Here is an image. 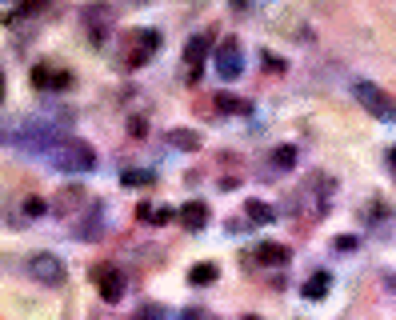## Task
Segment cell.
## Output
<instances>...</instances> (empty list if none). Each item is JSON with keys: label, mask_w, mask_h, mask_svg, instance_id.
<instances>
[{"label": "cell", "mask_w": 396, "mask_h": 320, "mask_svg": "<svg viewBox=\"0 0 396 320\" xmlns=\"http://www.w3.org/2000/svg\"><path fill=\"white\" fill-rule=\"evenodd\" d=\"M44 156H49L61 173H92V168H97V148L88 144V140H76V136H56V140L44 148Z\"/></svg>", "instance_id": "6da1fadb"}, {"label": "cell", "mask_w": 396, "mask_h": 320, "mask_svg": "<svg viewBox=\"0 0 396 320\" xmlns=\"http://www.w3.org/2000/svg\"><path fill=\"white\" fill-rule=\"evenodd\" d=\"M357 100H360V109L364 112H372L376 121H384V124H392L396 121V97H388L380 85H372V80H357Z\"/></svg>", "instance_id": "7a4b0ae2"}, {"label": "cell", "mask_w": 396, "mask_h": 320, "mask_svg": "<svg viewBox=\"0 0 396 320\" xmlns=\"http://www.w3.org/2000/svg\"><path fill=\"white\" fill-rule=\"evenodd\" d=\"M28 276L40 281V284H49V288H56V284H64L68 269H64L61 257H52V252H37V257H28Z\"/></svg>", "instance_id": "3957f363"}, {"label": "cell", "mask_w": 396, "mask_h": 320, "mask_svg": "<svg viewBox=\"0 0 396 320\" xmlns=\"http://www.w3.org/2000/svg\"><path fill=\"white\" fill-rule=\"evenodd\" d=\"M212 64H216V76H224V80H236V76L245 73V61H240V44H236L233 37L221 40V44L212 49Z\"/></svg>", "instance_id": "277c9868"}, {"label": "cell", "mask_w": 396, "mask_h": 320, "mask_svg": "<svg viewBox=\"0 0 396 320\" xmlns=\"http://www.w3.org/2000/svg\"><path fill=\"white\" fill-rule=\"evenodd\" d=\"M92 281H97L100 300H104V304H120V300H124V272L120 269H112V264H97V269H92Z\"/></svg>", "instance_id": "5b68a950"}, {"label": "cell", "mask_w": 396, "mask_h": 320, "mask_svg": "<svg viewBox=\"0 0 396 320\" xmlns=\"http://www.w3.org/2000/svg\"><path fill=\"white\" fill-rule=\"evenodd\" d=\"M212 49H216V37H192L185 44V64H188V76H192V80L200 76V64H204V56H209Z\"/></svg>", "instance_id": "8992f818"}, {"label": "cell", "mask_w": 396, "mask_h": 320, "mask_svg": "<svg viewBox=\"0 0 396 320\" xmlns=\"http://www.w3.org/2000/svg\"><path fill=\"white\" fill-rule=\"evenodd\" d=\"M85 200H88L85 188H80V185H68V188H61V197L52 200V212H56V216H68V212H76Z\"/></svg>", "instance_id": "52a82bcc"}, {"label": "cell", "mask_w": 396, "mask_h": 320, "mask_svg": "<svg viewBox=\"0 0 396 320\" xmlns=\"http://www.w3.org/2000/svg\"><path fill=\"white\" fill-rule=\"evenodd\" d=\"M32 85H37V88H52V92H56V88L73 85V76H68V73H52L49 64H37V68H32Z\"/></svg>", "instance_id": "ba28073f"}, {"label": "cell", "mask_w": 396, "mask_h": 320, "mask_svg": "<svg viewBox=\"0 0 396 320\" xmlns=\"http://www.w3.org/2000/svg\"><path fill=\"white\" fill-rule=\"evenodd\" d=\"M176 216H180V224H185V228H192V233H197V228H204V224H209V204H200V200H188L185 209L176 212Z\"/></svg>", "instance_id": "9c48e42d"}, {"label": "cell", "mask_w": 396, "mask_h": 320, "mask_svg": "<svg viewBox=\"0 0 396 320\" xmlns=\"http://www.w3.org/2000/svg\"><path fill=\"white\" fill-rule=\"evenodd\" d=\"M288 257H292V252H288L285 245H276V240H268V245L256 248V260H260V264H280V269H285Z\"/></svg>", "instance_id": "30bf717a"}, {"label": "cell", "mask_w": 396, "mask_h": 320, "mask_svg": "<svg viewBox=\"0 0 396 320\" xmlns=\"http://www.w3.org/2000/svg\"><path fill=\"white\" fill-rule=\"evenodd\" d=\"M216 112H233V116H248L252 112V104L240 97H233V92H216Z\"/></svg>", "instance_id": "8fae6325"}, {"label": "cell", "mask_w": 396, "mask_h": 320, "mask_svg": "<svg viewBox=\"0 0 396 320\" xmlns=\"http://www.w3.org/2000/svg\"><path fill=\"white\" fill-rule=\"evenodd\" d=\"M168 144H173V148H185V152H197V148H200V136L192 133V128H173V133H168Z\"/></svg>", "instance_id": "7c38bea8"}, {"label": "cell", "mask_w": 396, "mask_h": 320, "mask_svg": "<svg viewBox=\"0 0 396 320\" xmlns=\"http://www.w3.org/2000/svg\"><path fill=\"white\" fill-rule=\"evenodd\" d=\"M297 164V148L292 144H280V148H273V168H280V173H288Z\"/></svg>", "instance_id": "4fadbf2b"}, {"label": "cell", "mask_w": 396, "mask_h": 320, "mask_svg": "<svg viewBox=\"0 0 396 320\" xmlns=\"http://www.w3.org/2000/svg\"><path fill=\"white\" fill-rule=\"evenodd\" d=\"M245 212H248V221H256V224H273L276 221V212L268 209V204H260V200H248Z\"/></svg>", "instance_id": "5bb4252c"}, {"label": "cell", "mask_w": 396, "mask_h": 320, "mask_svg": "<svg viewBox=\"0 0 396 320\" xmlns=\"http://www.w3.org/2000/svg\"><path fill=\"white\" fill-rule=\"evenodd\" d=\"M328 281H333L328 272H316V276H309V284H304V296H309V300H321V296L328 293Z\"/></svg>", "instance_id": "9a60e30c"}, {"label": "cell", "mask_w": 396, "mask_h": 320, "mask_svg": "<svg viewBox=\"0 0 396 320\" xmlns=\"http://www.w3.org/2000/svg\"><path fill=\"white\" fill-rule=\"evenodd\" d=\"M120 180L124 185H156V173H149V168H124Z\"/></svg>", "instance_id": "2e32d148"}, {"label": "cell", "mask_w": 396, "mask_h": 320, "mask_svg": "<svg viewBox=\"0 0 396 320\" xmlns=\"http://www.w3.org/2000/svg\"><path fill=\"white\" fill-rule=\"evenodd\" d=\"M188 281L192 284H212L216 281V264H197V269L188 272Z\"/></svg>", "instance_id": "e0dca14e"}, {"label": "cell", "mask_w": 396, "mask_h": 320, "mask_svg": "<svg viewBox=\"0 0 396 320\" xmlns=\"http://www.w3.org/2000/svg\"><path fill=\"white\" fill-rule=\"evenodd\" d=\"M333 248H336V252H352V248H357V236H336Z\"/></svg>", "instance_id": "ac0fdd59"}, {"label": "cell", "mask_w": 396, "mask_h": 320, "mask_svg": "<svg viewBox=\"0 0 396 320\" xmlns=\"http://www.w3.org/2000/svg\"><path fill=\"white\" fill-rule=\"evenodd\" d=\"M264 68H268V73H285V61H276L273 52H264Z\"/></svg>", "instance_id": "d6986e66"}, {"label": "cell", "mask_w": 396, "mask_h": 320, "mask_svg": "<svg viewBox=\"0 0 396 320\" xmlns=\"http://www.w3.org/2000/svg\"><path fill=\"white\" fill-rule=\"evenodd\" d=\"M40 4H44V0H20V8H16L13 16H25V13H37Z\"/></svg>", "instance_id": "ffe728a7"}, {"label": "cell", "mask_w": 396, "mask_h": 320, "mask_svg": "<svg viewBox=\"0 0 396 320\" xmlns=\"http://www.w3.org/2000/svg\"><path fill=\"white\" fill-rule=\"evenodd\" d=\"M25 212H28V216H40V212H44V204L32 197V200H25Z\"/></svg>", "instance_id": "44dd1931"}, {"label": "cell", "mask_w": 396, "mask_h": 320, "mask_svg": "<svg viewBox=\"0 0 396 320\" xmlns=\"http://www.w3.org/2000/svg\"><path fill=\"white\" fill-rule=\"evenodd\" d=\"M228 4H233L236 13H245V8H248V0H228Z\"/></svg>", "instance_id": "7402d4cb"}, {"label": "cell", "mask_w": 396, "mask_h": 320, "mask_svg": "<svg viewBox=\"0 0 396 320\" xmlns=\"http://www.w3.org/2000/svg\"><path fill=\"white\" fill-rule=\"evenodd\" d=\"M384 281L392 284V293H396V272H388V276H384Z\"/></svg>", "instance_id": "603a6c76"}, {"label": "cell", "mask_w": 396, "mask_h": 320, "mask_svg": "<svg viewBox=\"0 0 396 320\" xmlns=\"http://www.w3.org/2000/svg\"><path fill=\"white\" fill-rule=\"evenodd\" d=\"M0 100H4V73H0Z\"/></svg>", "instance_id": "cb8c5ba5"}, {"label": "cell", "mask_w": 396, "mask_h": 320, "mask_svg": "<svg viewBox=\"0 0 396 320\" xmlns=\"http://www.w3.org/2000/svg\"><path fill=\"white\" fill-rule=\"evenodd\" d=\"M4 136H8V133H4V124H0V144H4Z\"/></svg>", "instance_id": "d4e9b609"}, {"label": "cell", "mask_w": 396, "mask_h": 320, "mask_svg": "<svg viewBox=\"0 0 396 320\" xmlns=\"http://www.w3.org/2000/svg\"><path fill=\"white\" fill-rule=\"evenodd\" d=\"M140 320H144V316H140Z\"/></svg>", "instance_id": "484cf974"}]
</instances>
